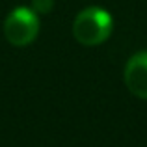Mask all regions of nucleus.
<instances>
[{
  "instance_id": "obj_1",
  "label": "nucleus",
  "mask_w": 147,
  "mask_h": 147,
  "mask_svg": "<svg viewBox=\"0 0 147 147\" xmlns=\"http://www.w3.org/2000/svg\"><path fill=\"white\" fill-rule=\"evenodd\" d=\"M112 26L114 22H112L110 13L102 7L91 6L76 15L75 22H73V36L78 43L86 45V47H95L110 37Z\"/></svg>"
},
{
  "instance_id": "obj_2",
  "label": "nucleus",
  "mask_w": 147,
  "mask_h": 147,
  "mask_svg": "<svg viewBox=\"0 0 147 147\" xmlns=\"http://www.w3.org/2000/svg\"><path fill=\"white\" fill-rule=\"evenodd\" d=\"M39 19L30 7H15L4 21V36L15 47H26L37 37Z\"/></svg>"
},
{
  "instance_id": "obj_3",
  "label": "nucleus",
  "mask_w": 147,
  "mask_h": 147,
  "mask_svg": "<svg viewBox=\"0 0 147 147\" xmlns=\"http://www.w3.org/2000/svg\"><path fill=\"white\" fill-rule=\"evenodd\" d=\"M125 84L132 95L147 99V52H138L127 61Z\"/></svg>"
},
{
  "instance_id": "obj_4",
  "label": "nucleus",
  "mask_w": 147,
  "mask_h": 147,
  "mask_svg": "<svg viewBox=\"0 0 147 147\" xmlns=\"http://www.w3.org/2000/svg\"><path fill=\"white\" fill-rule=\"evenodd\" d=\"M54 7V0H32V9L36 13H50Z\"/></svg>"
}]
</instances>
